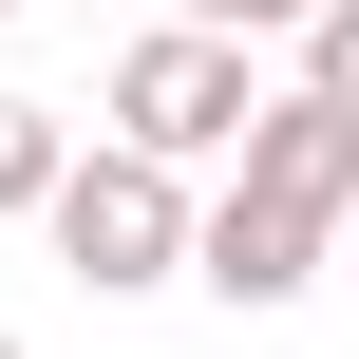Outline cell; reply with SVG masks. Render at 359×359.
Segmentation results:
<instances>
[{
    "mask_svg": "<svg viewBox=\"0 0 359 359\" xmlns=\"http://www.w3.org/2000/svg\"><path fill=\"white\" fill-rule=\"evenodd\" d=\"M246 133H265V76H246V38H189V19H151L133 57H114V151H151V170H246Z\"/></svg>",
    "mask_w": 359,
    "mask_h": 359,
    "instance_id": "6da1fadb",
    "label": "cell"
},
{
    "mask_svg": "<svg viewBox=\"0 0 359 359\" xmlns=\"http://www.w3.org/2000/svg\"><path fill=\"white\" fill-rule=\"evenodd\" d=\"M0 19H19V0H0Z\"/></svg>",
    "mask_w": 359,
    "mask_h": 359,
    "instance_id": "9c48e42d",
    "label": "cell"
},
{
    "mask_svg": "<svg viewBox=\"0 0 359 359\" xmlns=\"http://www.w3.org/2000/svg\"><path fill=\"white\" fill-rule=\"evenodd\" d=\"M322 265H341V246H322V227H284V208H246V189H227V208H208V246H189V284H208V303H246V322H265V303H303Z\"/></svg>",
    "mask_w": 359,
    "mask_h": 359,
    "instance_id": "277c9868",
    "label": "cell"
},
{
    "mask_svg": "<svg viewBox=\"0 0 359 359\" xmlns=\"http://www.w3.org/2000/svg\"><path fill=\"white\" fill-rule=\"evenodd\" d=\"M227 189L341 246V227H359V114H322V95H265V133H246V170H227Z\"/></svg>",
    "mask_w": 359,
    "mask_h": 359,
    "instance_id": "3957f363",
    "label": "cell"
},
{
    "mask_svg": "<svg viewBox=\"0 0 359 359\" xmlns=\"http://www.w3.org/2000/svg\"><path fill=\"white\" fill-rule=\"evenodd\" d=\"M38 227H57V265H76L95 303H151V284H189V246H208V208H189L151 151H76V189H57Z\"/></svg>",
    "mask_w": 359,
    "mask_h": 359,
    "instance_id": "7a4b0ae2",
    "label": "cell"
},
{
    "mask_svg": "<svg viewBox=\"0 0 359 359\" xmlns=\"http://www.w3.org/2000/svg\"><path fill=\"white\" fill-rule=\"evenodd\" d=\"M303 95H322V114H359V0H322V19H303Z\"/></svg>",
    "mask_w": 359,
    "mask_h": 359,
    "instance_id": "8992f818",
    "label": "cell"
},
{
    "mask_svg": "<svg viewBox=\"0 0 359 359\" xmlns=\"http://www.w3.org/2000/svg\"><path fill=\"white\" fill-rule=\"evenodd\" d=\"M57 189H76V114L57 95H0V227H38Z\"/></svg>",
    "mask_w": 359,
    "mask_h": 359,
    "instance_id": "5b68a950",
    "label": "cell"
},
{
    "mask_svg": "<svg viewBox=\"0 0 359 359\" xmlns=\"http://www.w3.org/2000/svg\"><path fill=\"white\" fill-rule=\"evenodd\" d=\"M170 19H189V38H303L322 0H170Z\"/></svg>",
    "mask_w": 359,
    "mask_h": 359,
    "instance_id": "52a82bcc",
    "label": "cell"
},
{
    "mask_svg": "<svg viewBox=\"0 0 359 359\" xmlns=\"http://www.w3.org/2000/svg\"><path fill=\"white\" fill-rule=\"evenodd\" d=\"M341 284H359V227H341Z\"/></svg>",
    "mask_w": 359,
    "mask_h": 359,
    "instance_id": "ba28073f",
    "label": "cell"
},
{
    "mask_svg": "<svg viewBox=\"0 0 359 359\" xmlns=\"http://www.w3.org/2000/svg\"><path fill=\"white\" fill-rule=\"evenodd\" d=\"M0 359H19V341H0Z\"/></svg>",
    "mask_w": 359,
    "mask_h": 359,
    "instance_id": "30bf717a",
    "label": "cell"
}]
</instances>
